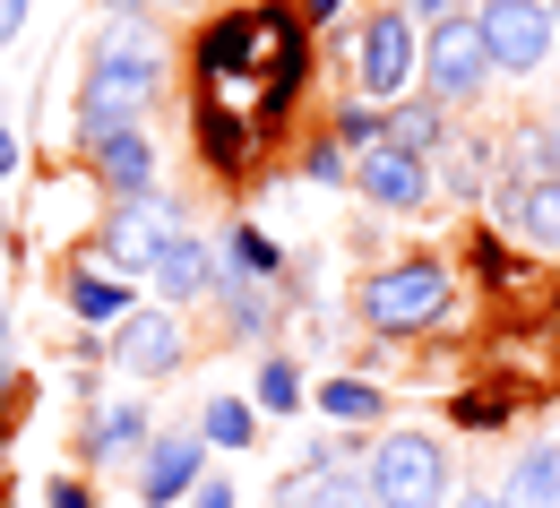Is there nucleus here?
<instances>
[{
	"instance_id": "obj_1",
	"label": "nucleus",
	"mask_w": 560,
	"mask_h": 508,
	"mask_svg": "<svg viewBox=\"0 0 560 508\" xmlns=\"http://www.w3.org/2000/svg\"><path fill=\"white\" fill-rule=\"evenodd\" d=\"M164 78H173V52L147 35V17H113L104 35H95V52H86V86H78V146L113 139V130H139V113L164 95Z\"/></svg>"
},
{
	"instance_id": "obj_2",
	"label": "nucleus",
	"mask_w": 560,
	"mask_h": 508,
	"mask_svg": "<svg viewBox=\"0 0 560 508\" xmlns=\"http://www.w3.org/2000/svg\"><path fill=\"white\" fill-rule=\"evenodd\" d=\"M448 302H457L448 268H440L431 250H406V259H380V268L362 276L353 319H362L371 336H422V328H440V319H448Z\"/></svg>"
},
{
	"instance_id": "obj_3",
	"label": "nucleus",
	"mask_w": 560,
	"mask_h": 508,
	"mask_svg": "<svg viewBox=\"0 0 560 508\" xmlns=\"http://www.w3.org/2000/svg\"><path fill=\"white\" fill-rule=\"evenodd\" d=\"M362 492L371 508H448L457 500V465L440 432H380L362 457Z\"/></svg>"
},
{
	"instance_id": "obj_4",
	"label": "nucleus",
	"mask_w": 560,
	"mask_h": 508,
	"mask_svg": "<svg viewBox=\"0 0 560 508\" xmlns=\"http://www.w3.org/2000/svg\"><path fill=\"white\" fill-rule=\"evenodd\" d=\"M353 86H362V104H406L422 86V35L380 0V9H362L353 17Z\"/></svg>"
},
{
	"instance_id": "obj_5",
	"label": "nucleus",
	"mask_w": 560,
	"mask_h": 508,
	"mask_svg": "<svg viewBox=\"0 0 560 508\" xmlns=\"http://www.w3.org/2000/svg\"><path fill=\"white\" fill-rule=\"evenodd\" d=\"M466 17H475V35L491 52V78H544L552 70V52H560L552 0H475Z\"/></svg>"
},
{
	"instance_id": "obj_6",
	"label": "nucleus",
	"mask_w": 560,
	"mask_h": 508,
	"mask_svg": "<svg viewBox=\"0 0 560 508\" xmlns=\"http://www.w3.org/2000/svg\"><path fill=\"white\" fill-rule=\"evenodd\" d=\"M483 86H491V52H483V35H475V17H448V26L422 35V95L440 113L483 104Z\"/></svg>"
},
{
	"instance_id": "obj_7",
	"label": "nucleus",
	"mask_w": 560,
	"mask_h": 508,
	"mask_svg": "<svg viewBox=\"0 0 560 508\" xmlns=\"http://www.w3.org/2000/svg\"><path fill=\"white\" fill-rule=\"evenodd\" d=\"M104 363L121 370V379H139V388H147V379H173V370L190 363V336H182V319H173L164 302H139V310H130V319L104 336Z\"/></svg>"
},
{
	"instance_id": "obj_8",
	"label": "nucleus",
	"mask_w": 560,
	"mask_h": 508,
	"mask_svg": "<svg viewBox=\"0 0 560 508\" xmlns=\"http://www.w3.org/2000/svg\"><path fill=\"white\" fill-rule=\"evenodd\" d=\"M353 190H362V199H371L380 216H422V208L440 199L431 164H422V155H406V146H388V139L353 155Z\"/></svg>"
},
{
	"instance_id": "obj_9",
	"label": "nucleus",
	"mask_w": 560,
	"mask_h": 508,
	"mask_svg": "<svg viewBox=\"0 0 560 508\" xmlns=\"http://www.w3.org/2000/svg\"><path fill=\"white\" fill-rule=\"evenodd\" d=\"M173 199H147V208H113L104 233H95V268L104 276H121V285H139L147 268H155V250H164V233H173Z\"/></svg>"
},
{
	"instance_id": "obj_10",
	"label": "nucleus",
	"mask_w": 560,
	"mask_h": 508,
	"mask_svg": "<svg viewBox=\"0 0 560 508\" xmlns=\"http://www.w3.org/2000/svg\"><path fill=\"white\" fill-rule=\"evenodd\" d=\"M208 483V439L199 432H155L139 457V508H182Z\"/></svg>"
},
{
	"instance_id": "obj_11",
	"label": "nucleus",
	"mask_w": 560,
	"mask_h": 508,
	"mask_svg": "<svg viewBox=\"0 0 560 508\" xmlns=\"http://www.w3.org/2000/svg\"><path fill=\"white\" fill-rule=\"evenodd\" d=\"M78 155H86V173L104 181L113 208L164 199V190H155V139H147V121H139V130H113V139H95V146H78Z\"/></svg>"
},
{
	"instance_id": "obj_12",
	"label": "nucleus",
	"mask_w": 560,
	"mask_h": 508,
	"mask_svg": "<svg viewBox=\"0 0 560 508\" xmlns=\"http://www.w3.org/2000/svg\"><path fill=\"white\" fill-rule=\"evenodd\" d=\"M215 276H224V250H208L190 224H173V233H164V250H155V268H147V285H155V302H164V310L208 302Z\"/></svg>"
},
{
	"instance_id": "obj_13",
	"label": "nucleus",
	"mask_w": 560,
	"mask_h": 508,
	"mask_svg": "<svg viewBox=\"0 0 560 508\" xmlns=\"http://www.w3.org/2000/svg\"><path fill=\"white\" fill-rule=\"evenodd\" d=\"M147 439H155V405H147V397H104V405L86 414L78 457H86V465H139Z\"/></svg>"
},
{
	"instance_id": "obj_14",
	"label": "nucleus",
	"mask_w": 560,
	"mask_h": 508,
	"mask_svg": "<svg viewBox=\"0 0 560 508\" xmlns=\"http://www.w3.org/2000/svg\"><path fill=\"white\" fill-rule=\"evenodd\" d=\"M259 52H268V9H224V17H208V35H199V86H233Z\"/></svg>"
},
{
	"instance_id": "obj_15",
	"label": "nucleus",
	"mask_w": 560,
	"mask_h": 508,
	"mask_svg": "<svg viewBox=\"0 0 560 508\" xmlns=\"http://www.w3.org/2000/svg\"><path fill=\"white\" fill-rule=\"evenodd\" d=\"M61 302H70V319L86 336H113V328L139 310V285H121V276H104V268H61Z\"/></svg>"
},
{
	"instance_id": "obj_16",
	"label": "nucleus",
	"mask_w": 560,
	"mask_h": 508,
	"mask_svg": "<svg viewBox=\"0 0 560 508\" xmlns=\"http://www.w3.org/2000/svg\"><path fill=\"white\" fill-rule=\"evenodd\" d=\"M491 216L509 224L526 250H560V190L552 181H500L491 190Z\"/></svg>"
},
{
	"instance_id": "obj_17",
	"label": "nucleus",
	"mask_w": 560,
	"mask_h": 508,
	"mask_svg": "<svg viewBox=\"0 0 560 508\" xmlns=\"http://www.w3.org/2000/svg\"><path fill=\"white\" fill-rule=\"evenodd\" d=\"M431 181H440L448 199L483 208L491 190H500V146H491V139H457V130H448V146L431 155Z\"/></svg>"
},
{
	"instance_id": "obj_18",
	"label": "nucleus",
	"mask_w": 560,
	"mask_h": 508,
	"mask_svg": "<svg viewBox=\"0 0 560 508\" xmlns=\"http://www.w3.org/2000/svg\"><path fill=\"white\" fill-rule=\"evenodd\" d=\"M277 508H371V492H362V465L328 457V465H293L277 483Z\"/></svg>"
},
{
	"instance_id": "obj_19",
	"label": "nucleus",
	"mask_w": 560,
	"mask_h": 508,
	"mask_svg": "<svg viewBox=\"0 0 560 508\" xmlns=\"http://www.w3.org/2000/svg\"><path fill=\"white\" fill-rule=\"evenodd\" d=\"M491 500H500V508H560V448H552V439H535V448H517Z\"/></svg>"
},
{
	"instance_id": "obj_20",
	"label": "nucleus",
	"mask_w": 560,
	"mask_h": 508,
	"mask_svg": "<svg viewBox=\"0 0 560 508\" xmlns=\"http://www.w3.org/2000/svg\"><path fill=\"white\" fill-rule=\"evenodd\" d=\"M311 414H319V423H337V432H353V423H388V388H380V379H362V370H337V379H319V388H311Z\"/></svg>"
},
{
	"instance_id": "obj_21",
	"label": "nucleus",
	"mask_w": 560,
	"mask_h": 508,
	"mask_svg": "<svg viewBox=\"0 0 560 508\" xmlns=\"http://www.w3.org/2000/svg\"><path fill=\"white\" fill-rule=\"evenodd\" d=\"M302 405H311V388H302V363H293L284 345H268V354H259V370H250V414L284 423V414H302Z\"/></svg>"
},
{
	"instance_id": "obj_22",
	"label": "nucleus",
	"mask_w": 560,
	"mask_h": 508,
	"mask_svg": "<svg viewBox=\"0 0 560 508\" xmlns=\"http://www.w3.org/2000/svg\"><path fill=\"white\" fill-rule=\"evenodd\" d=\"M208 302H224V336L268 345V328H277V319H268V302H277V285H250V276H233V268H224Z\"/></svg>"
},
{
	"instance_id": "obj_23",
	"label": "nucleus",
	"mask_w": 560,
	"mask_h": 508,
	"mask_svg": "<svg viewBox=\"0 0 560 508\" xmlns=\"http://www.w3.org/2000/svg\"><path fill=\"white\" fill-rule=\"evenodd\" d=\"M388 146H406V155H422V164H431V155L448 146V113H440V104L415 86L406 104H388Z\"/></svg>"
},
{
	"instance_id": "obj_24",
	"label": "nucleus",
	"mask_w": 560,
	"mask_h": 508,
	"mask_svg": "<svg viewBox=\"0 0 560 508\" xmlns=\"http://www.w3.org/2000/svg\"><path fill=\"white\" fill-rule=\"evenodd\" d=\"M224 268L250 276V285H284V241L268 224H233V233H224Z\"/></svg>"
},
{
	"instance_id": "obj_25",
	"label": "nucleus",
	"mask_w": 560,
	"mask_h": 508,
	"mask_svg": "<svg viewBox=\"0 0 560 508\" xmlns=\"http://www.w3.org/2000/svg\"><path fill=\"white\" fill-rule=\"evenodd\" d=\"M199 439H208V448H224V457H242V448L259 439V414H250V397H224V388H215L208 405H199Z\"/></svg>"
},
{
	"instance_id": "obj_26",
	"label": "nucleus",
	"mask_w": 560,
	"mask_h": 508,
	"mask_svg": "<svg viewBox=\"0 0 560 508\" xmlns=\"http://www.w3.org/2000/svg\"><path fill=\"white\" fill-rule=\"evenodd\" d=\"M199 155L224 164V173L250 155V130H242V121H233V104H215V95H199Z\"/></svg>"
},
{
	"instance_id": "obj_27",
	"label": "nucleus",
	"mask_w": 560,
	"mask_h": 508,
	"mask_svg": "<svg viewBox=\"0 0 560 508\" xmlns=\"http://www.w3.org/2000/svg\"><path fill=\"white\" fill-rule=\"evenodd\" d=\"M328 139L346 146V155H362V146H380V139H388V113H380V104H346V113L328 121Z\"/></svg>"
},
{
	"instance_id": "obj_28",
	"label": "nucleus",
	"mask_w": 560,
	"mask_h": 508,
	"mask_svg": "<svg viewBox=\"0 0 560 508\" xmlns=\"http://www.w3.org/2000/svg\"><path fill=\"white\" fill-rule=\"evenodd\" d=\"M302 181H319V190H346V181H353V155H346L337 139H319L311 155H302Z\"/></svg>"
},
{
	"instance_id": "obj_29",
	"label": "nucleus",
	"mask_w": 560,
	"mask_h": 508,
	"mask_svg": "<svg viewBox=\"0 0 560 508\" xmlns=\"http://www.w3.org/2000/svg\"><path fill=\"white\" fill-rule=\"evenodd\" d=\"M388 9H397V17L415 26V35H431V26H448V17H466L475 0H388Z\"/></svg>"
},
{
	"instance_id": "obj_30",
	"label": "nucleus",
	"mask_w": 560,
	"mask_h": 508,
	"mask_svg": "<svg viewBox=\"0 0 560 508\" xmlns=\"http://www.w3.org/2000/svg\"><path fill=\"white\" fill-rule=\"evenodd\" d=\"M457 423H466V432H500L509 405H500V397H457Z\"/></svg>"
},
{
	"instance_id": "obj_31",
	"label": "nucleus",
	"mask_w": 560,
	"mask_h": 508,
	"mask_svg": "<svg viewBox=\"0 0 560 508\" xmlns=\"http://www.w3.org/2000/svg\"><path fill=\"white\" fill-rule=\"evenodd\" d=\"M35 508H95V492H86L78 474H52V483H44V500H35Z\"/></svg>"
},
{
	"instance_id": "obj_32",
	"label": "nucleus",
	"mask_w": 560,
	"mask_h": 508,
	"mask_svg": "<svg viewBox=\"0 0 560 508\" xmlns=\"http://www.w3.org/2000/svg\"><path fill=\"white\" fill-rule=\"evenodd\" d=\"M182 508H242V492H233L224 474H208V483H199V492H190V500H182Z\"/></svg>"
},
{
	"instance_id": "obj_33",
	"label": "nucleus",
	"mask_w": 560,
	"mask_h": 508,
	"mask_svg": "<svg viewBox=\"0 0 560 508\" xmlns=\"http://www.w3.org/2000/svg\"><path fill=\"white\" fill-rule=\"evenodd\" d=\"M18 26H26V0H0V52L18 44Z\"/></svg>"
},
{
	"instance_id": "obj_34",
	"label": "nucleus",
	"mask_w": 560,
	"mask_h": 508,
	"mask_svg": "<svg viewBox=\"0 0 560 508\" xmlns=\"http://www.w3.org/2000/svg\"><path fill=\"white\" fill-rule=\"evenodd\" d=\"M302 17H311V26H328V17H346V0H302Z\"/></svg>"
},
{
	"instance_id": "obj_35",
	"label": "nucleus",
	"mask_w": 560,
	"mask_h": 508,
	"mask_svg": "<svg viewBox=\"0 0 560 508\" xmlns=\"http://www.w3.org/2000/svg\"><path fill=\"white\" fill-rule=\"evenodd\" d=\"M9 173H18V130L0 121V181H9Z\"/></svg>"
},
{
	"instance_id": "obj_36",
	"label": "nucleus",
	"mask_w": 560,
	"mask_h": 508,
	"mask_svg": "<svg viewBox=\"0 0 560 508\" xmlns=\"http://www.w3.org/2000/svg\"><path fill=\"white\" fill-rule=\"evenodd\" d=\"M457 508H500V500H491V492H466V500H457Z\"/></svg>"
},
{
	"instance_id": "obj_37",
	"label": "nucleus",
	"mask_w": 560,
	"mask_h": 508,
	"mask_svg": "<svg viewBox=\"0 0 560 508\" xmlns=\"http://www.w3.org/2000/svg\"><path fill=\"white\" fill-rule=\"evenodd\" d=\"M147 9H199V0H147Z\"/></svg>"
},
{
	"instance_id": "obj_38",
	"label": "nucleus",
	"mask_w": 560,
	"mask_h": 508,
	"mask_svg": "<svg viewBox=\"0 0 560 508\" xmlns=\"http://www.w3.org/2000/svg\"><path fill=\"white\" fill-rule=\"evenodd\" d=\"M0 397H9V345H0Z\"/></svg>"
},
{
	"instance_id": "obj_39",
	"label": "nucleus",
	"mask_w": 560,
	"mask_h": 508,
	"mask_svg": "<svg viewBox=\"0 0 560 508\" xmlns=\"http://www.w3.org/2000/svg\"><path fill=\"white\" fill-rule=\"evenodd\" d=\"M0 345H9V302H0Z\"/></svg>"
},
{
	"instance_id": "obj_40",
	"label": "nucleus",
	"mask_w": 560,
	"mask_h": 508,
	"mask_svg": "<svg viewBox=\"0 0 560 508\" xmlns=\"http://www.w3.org/2000/svg\"><path fill=\"white\" fill-rule=\"evenodd\" d=\"M552 139H560V95H552Z\"/></svg>"
},
{
	"instance_id": "obj_41",
	"label": "nucleus",
	"mask_w": 560,
	"mask_h": 508,
	"mask_svg": "<svg viewBox=\"0 0 560 508\" xmlns=\"http://www.w3.org/2000/svg\"><path fill=\"white\" fill-rule=\"evenodd\" d=\"M552 17H560V0H552Z\"/></svg>"
},
{
	"instance_id": "obj_42",
	"label": "nucleus",
	"mask_w": 560,
	"mask_h": 508,
	"mask_svg": "<svg viewBox=\"0 0 560 508\" xmlns=\"http://www.w3.org/2000/svg\"><path fill=\"white\" fill-rule=\"evenodd\" d=\"M268 508H277V500H268Z\"/></svg>"
},
{
	"instance_id": "obj_43",
	"label": "nucleus",
	"mask_w": 560,
	"mask_h": 508,
	"mask_svg": "<svg viewBox=\"0 0 560 508\" xmlns=\"http://www.w3.org/2000/svg\"><path fill=\"white\" fill-rule=\"evenodd\" d=\"M448 508H457V500H448Z\"/></svg>"
}]
</instances>
